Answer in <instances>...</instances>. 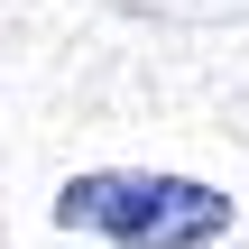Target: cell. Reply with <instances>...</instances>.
I'll return each mask as SVG.
<instances>
[{"label":"cell","mask_w":249,"mask_h":249,"mask_svg":"<svg viewBox=\"0 0 249 249\" xmlns=\"http://www.w3.org/2000/svg\"><path fill=\"white\" fill-rule=\"evenodd\" d=\"M55 222L92 231L111 249H213L231 231V194L203 176H157V166H92L55 185Z\"/></svg>","instance_id":"1"}]
</instances>
